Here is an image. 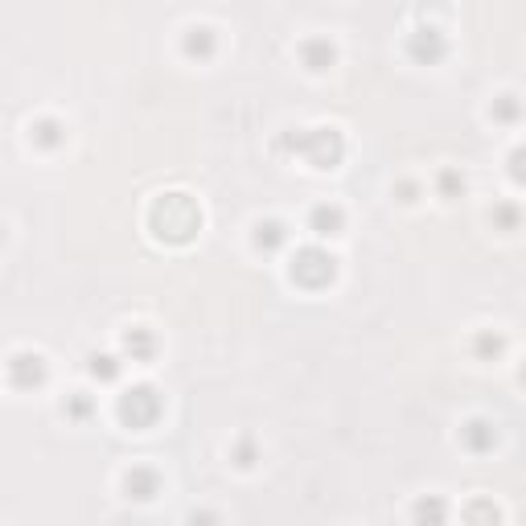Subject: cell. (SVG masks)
<instances>
[{"instance_id":"obj_7","label":"cell","mask_w":526,"mask_h":526,"mask_svg":"<svg viewBox=\"0 0 526 526\" xmlns=\"http://www.w3.org/2000/svg\"><path fill=\"white\" fill-rule=\"evenodd\" d=\"M276 243H284V226H280V222L260 226V247H276Z\"/></svg>"},{"instance_id":"obj_3","label":"cell","mask_w":526,"mask_h":526,"mask_svg":"<svg viewBox=\"0 0 526 526\" xmlns=\"http://www.w3.org/2000/svg\"><path fill=\"white\" fill-rule=\"evenodd\" d=\"M312 226H317V234H337V226H342V210H337V206H321V210H312Z\"/></svg>"},{"instance_id":"obj_2","label":"cell","mask_w":526,"mask_h":526,"mask_svg":"<svg viewBox=\"0 0 526 526\" xmlns=\"http://www.w3.org/2000/svg\"><path fill=\"white\" fill-rule=\"evenodd\" d=\"M13 378H17V387H33V383H42L45 378V362L38 353H17L13 358Z\"/></svg>"},{"instance_id":"obj_1","label":"cell","mask_w":526,"mask_h":526,"mask_svg":"<svg viewBox=\"0 0 526 526\" xmlns=\"http://www.w3.org/2000/svg\"><path fill=\"white\" fill-rule=\"evenodd\" d=\"M157 411H161V399H157V391H148V387H136V391H128V399H124V420H132L136 428L152 424Z\"/></svg>"},{"instance_id":"obj_5","label":"cell","mask_w":526,"mask_h":526,"mask_svg":"<svg viewBox=\"0 0 526 526\" xmlns=\"http://www.w3.org/2000/svg\"><path fill=\"white\" fill-rule=\"evenodd\" d=\"M185 49H189V54H202V58H206V54L214 49V38H210V29H189V38H185Z\"/></svg>"},{"instance_id":"obj_4","label":"cell","mask_w":526,"mask_h":526,"mask_svg":"<svg viewBox=\"0 0 526 526\" xmlns=\"http://www.w3.org/2000/svg\"><path fill=\"white\" fill-rule=\"evenodd\" d=\"M136 489V497H152V489H157V477L148 473V469H132L128 473V493Z\"/></svg>"},{"instance_id":"obj_6","label":"cell","mask_w":526,"mask_h":526,"mask_svg":"<svg viewBox=\"0 0 526 526\" xmlns=\"http://www.w3.org/2000/svg\"><path fill=\"white\" fill-rule=\"evenodd\" d=\"M305 54H308V66H312V70H325V66L333 62V45H325V42H312Z\"/></svg>"}]
</instances>
